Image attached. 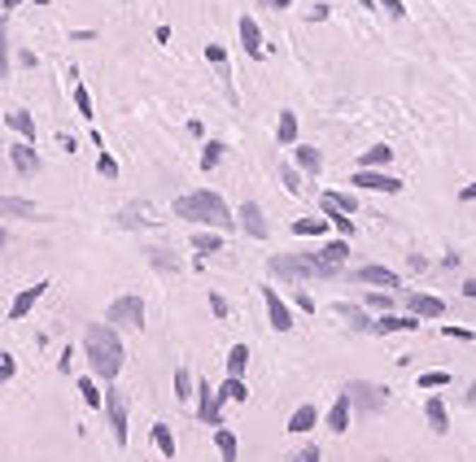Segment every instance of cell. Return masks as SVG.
Wrapping results in <instances>:
<instances>
[{"instance_id": "obj_1", "label": "cell", "mask_w": 476, "mask_h": 462, "mask_svg": "<svg viewBox=\"0 0 476 462\" xmlns=\"http://www.w3.org/2000/svg\"><path fill=\"white\" fill-rule=\"evenodd\" d=\"M170 214L184 218V223H192V227H206V231H232L236 227V214L228 210V201H223L219 192H210V188H197V192L175 196Z\"/></svg>"}, {"instance_id": "obj_2", "label": "cell", "mask_w": 476, "mask_h": 462, "mask_svg": "<svg viewBox=\"0 0 476 462\" xmlns=\"http://www.w3.org/2000/svg\"><path fill=\"white\" fill-rule=\"evenodd\" d=\"M83 353H88V367H92V375L96 379H118V371H122V340H118V327H110V323H88V331H83Z\"/></svg>"}, {"instance_id": "obj_3", "label": "cell", "mask_w": 476, "mask_h": 462, "mask_svg": "<svg viewBox=\"0 0 476 462\" xmlns=\"http://www.w3.org/2000/svg\"><path fill=\"white\" fill-rule=\"evenodd\" d=\"M267 275L280 279V284H306V279H319L310 253H271V258H267Z\"/></svg>"}, {"instance_id": "obj_4", "label": "cell", "mask_w": 476, "mask_h": 462, "mask_svg": "<svg viewBox=\"0 0 476 462\" xmlns=\"http://www.w3.org/2000/svg\"><path fill=\"white\" fill-rule=\"evenodd\" d=\"M341 393L349 397L354 415H381V410L389 405V389L385 384H371V379H349Z\"/></svg>"}, {"instance_id": "obj_5", "label": "cell", "mask_w": 476, "mask_h": 462, "mask_svg": "<svg viewBox=\"0 0 476 462\" xmlns=\"http://www.w3.org/2000/svg\"><path fill=\"white\" fill-rule=\"evenodd\" d=\"M310 258H315V275H319V279H341V271H345V262H349V240L332 236L328 244H319Z\"/></svg>"}, {"instance_id": "obj_6", "label": "cell", "mask_w": 476, "mask_h": 462, "mask_svg": "<svg viewBox=\"0 0 476 462\" xmlns=\"http://www.w3.org/2000/svg\"><path fill=\"white\" fill-rule=\"evenodd\" d=\"M101 410H105V419H110L114 445L122 449V445H127V393H118L114 384H110V389H105V401H101Z\"/></svg>"}, {"instance_id": "obj_7", "label": "cell", "mask_w": 476, "mask_h": 462, "mask_svg": "<svg viewBox=\"0 0 476 462\" xmlns=\"http://www.w3.org/2000/svg\"><path fill=\"white\" fill-rule=\"evenodd\" d=\"M397 301H402V310H407L411 319H446V301L433 297V292L402 288V292H397Z\"/></svg>"}, {"instance_id": "obj_8", "label": "cell", "mask_w": 476, "mask_h": 462, "mask_svg": "<svg viewBox=\"0 0 476 462\" xmlns=\"http://www.w3.org/2000/svg\"><path fill=\"white\" fill-rule=\"evenodd\" d=\"M105 323L110 327H132V331H140L144 327V301L140 297H118V301H110Z\"/></svg>"}, {"instance_id": "obj_9", "label": "cell", "mask_w": 476, "mask_h": 462, "mask_svg": "<svg viewBox=\"0 0 476 462\" xmlns=\"http://www.w3.org/2000/svg\"><path fill=\"white\" fill-rule=\"evenodd\" d=\"M349 188H354V192H385V196H397V192H402V179H397V174H385V170H354V174H349Z\"/></svg>"}, {"instance_id": "obj_10", "label": "cell", "mask_w": 476, "mask_h": 462, "mask_svg": "<svg viewBox=\"0 0 476 462\" xmlns=\"http://www.w3.org/2000/svg\"><path fill=\"white\" fill-rule=\"evenodd\" d=\"M349 279H354V284H371V288H381V292H402V275L389 271V266H381V262H367L359 271H349Z\"/></svg>"}, {"instance_id": "obj_11", "label": "cell", "mask_w": 476, "mask_h": 462, "mask_svg": "<svg viewBox=\"0 0 476 462\" xmlns=\"http://www.w3.org/2000/svg\"><path fill=\"white\" fill-rule=\"evenodd\" d=\"M262 305H267L271 331H293V310H289V301L280 297V288H271V279L262 284Z\"/></svg>"}, {"instance_id": "obj_12", "label": "cell", "mask_w": 476, "mask_h": 462, "mask_svg": "<svg viewBox=\"0 0 476 462\" xmlns=\"http://www.w3.org/2000/svg\"><path fill=\"white\" fill-rule=\"evenodd\" d=\"M236 227L245 231V236H254V240H267V236H271L267 214H262V205H258V201H240V210H236Z\"/></svg>"}, {"instance_id": "obj_13", "label": "cell", "mask_w": 476, "mask_h": 462, "mask_svg": "<svg viewBox=\"0 0 476 462\" xmlns=\"http://www.w3.org/2000/svg\"><path fill=\"white\" fill-rule=\"evenodd\" d=\"M332 314H337L349 331H363V336H371V331H376V314H367L363 305H354V301H337Z\"/></svg>"}, {"instance_id": "obj_14", "label": "cell", "mask_w": 476, "mask_h": 462, "mask_svg": "<svg viewBox=\"0 0 476 462\" xmlns=\"http://www.w3.org/2000/svg\"><path fill=\"white\" fill-rule=\"evenodd\" d=\"M236 35H240V48H245V57H249V61H262V57H267L262 31H258V22L249 18V13H240V22H236Z\"/></svg>"}, {"instance_id": "obj_15", "label": "cell", "mask_w": 476, "mask_h": 462, "mask_svg": "<svg viewBox=\"0 0 476 462\" xmlns=\"http://www.w3.org/2000/svg\"><path fill=\"white\" fill-rule=\"evenodd\" d=\"M349 423H354V405H349V397H345V393H337V401L328 405V415H323V427L337 432V436H345V432H349Z\"/></svg>"}, {"instance_id": "obj_16", "label": "cell", "mask_w": 476, "mask_h": 462, "mask_svg": "<svg viewBox=\"0 0 476 462\" xmlns=\"http://www.w3.org/2000/svg\"><path fill=\"white\" fill-rule=\"evenodd\" d=\"M397 331H419V319H411L407 310L402 314H397V310L376 314V331H371V336H397Z\"/></svg>"}, {"instance_id": "obj_17", "label": "cell", "mask_w": 476, "mask_h": 462, "mask_svg": "<svg viewBox=\"0 0 476 462\" xmlns=\"http://www.w3.org/2000/svg\"><path fill=\"white\" fill-rule=\"evenodd\" d=\"M319 423H323L319 405H315V401H302V405H297L293 415H289V427H284V432H293V436H306V432H315Z\"/></svg>"}, {"instance_id": "obj_18", "label": "cell", "mask_w": 476, "mask_h": 462, "mask_svg": "<svg viewBox=\"0 0 476 462\" xmlns=\"http://www.w3.org/2000/svg\"><path fill=\"white\" fill-rule=\"evenodd\" d=\"M293 166L302 170L306 179H319L323 174V153L315 144H293Z\"/></svg>"}, {"instance_id": "obj_19", "label": "cell", "mask_w": 476, "mask_h": 462, "mask_svg": "<svg viewBox=\"0 0 476 462\" xmlns=\"http://www.w3.org/2000/svg\"><path fill=\"white\" fill-rule=\"evenodd\" d=\"M44 292H48V279H40V284H31V288H22V292L13 297V305H9V319H13V323H18V319H27Z\"/></svg>"}, {"instance_id": "obj_20", "label": "cell", "mask_w": 476, "mask_h": 462, "mask_svg": "<svg viewBox=\"0 0 476 462\" xmlns=\"http://www.w3.org/2000/svg\"><path fill=\"white\" fill-rule=\"evenodd\" d=\"M9 162H13V170H18V174H27V179H31V174H40V153H35V144H22V140H18V144H9Z\"/></svg>"}, {"instance_id": "obj_21", "label": "cell", "mask_w": 476, "mask_h": 462, "mask_svg": "<svg viewBox=\"0 0 476 462\" xmlns=\"http://www.w3.org/2000/svg\"><path fill=\"white\" fill-rule=\"evenodd\" d=\"M275 144H280V148L302 144V126H297V114L293 109H280V118H275Z\"/></svg>"}, {"instance_id": "obj_22", "label": "cell", "mask_w": 476, "mask_h": 462, "mask_svg": "<svg viewBox=\"0 0 476 462\" xmlns=\"http://www.w3.org/2000/svg\"><path fill=\"white\" fill-rule=\"evenodd\" d=\"M424 419H429V432H437V436H446V432H450V405H446V397H441V393L424 401Z\"/></svg>"}, {"instance_id": "obj_23", "label": "cell", "mask_w": 476, "mask_h": 462, "mask_svg": "<svg viewBox=\"0 0 476 462\" xmlns=\"http://www.w3.org/2000/svg\"><path fill=\"white\" fill-rule=\"evenodd\" d=\"M319 210H323V218H328V227L337 231L341 240H349V236H354V218H349V214H341V210H337V205H332L328 196H319Z\"/></svg>"}, {"instance_id": "obj_24", "label": "cell", "mask_w": 476, "mask_h": 462, "mask_svg": "<svg viewBox=\"0 0 476 462\" xmlns=\"http://www.w3.org/2000/svg\"><path fill=\"white\" fill-rule=\"evenodd\" d=\"M5 122H9V131H13L22 144H35V118H31L27 109H9Z\"/></svg>"}, {"instance_id": "obj_25", "label": "cell", "mask_w": 476, "mask_h": 462, "mask_svg": "<svg viewBox=\"0 0 476 462\" xmlns=\"http://www.w3.org/2000/svg\"><path fill=\"white\" fill-rule=\"evenodd\" d=\"M0 214L5 218H40V205L27 196H0Z\"/></svg>"}, {"instance_id": "obj_26", "label": "cell", "mask_w": 476, "mask_h": 462, "mask_svg": "<svg viewBox=\"0 0 476 462\" xmlns=\"http://www.w3.org/2000/svg\"><path fill=\"white\" fill-rule=\"evenodd\" d=\"M389 162H393V148H389V144H371V148H363L359 170H385Z\"/></svg>"}, {"instance_id": "obj_27", "label": "cell", "mask_w": 476, "mask_h": 462, "mask_svg": "<svg viewBox=\"0 0 476 462\" xmlns=\"http://www.w3.org/2000/svg\"><path fill=\"white\" fill-rule=\"evenodd\" d=\"M214 449H219V458H223V462H236V454H240L236 432H232V427H214Z\"/></svg>"}, {"instance_id": "obj_28", "label": "cell", "mask_w": 476, "mask_h": 462, "mask_svg": "<svg viewBox=\"0 0 476 462\" xmlns=\"http://www.w3.org/2000/svg\"><path fill=\"white\" fill-rule=\"evenodd\" d=\"M214 397H219V405H228V401L240 405V401H249V389H245V379H232V375H228V379L214 389Z\"/></svg>"}, {"instance_id": "obj_29", "label": "cell", "mask_w": 476, "mask_h": 462, "mask_svg": "<svg viewBox=\"0 0 476 462\" xmlns=\"http://www.w3.org/2000/svg\"><path fill=\"white\" fill-rule=\"evenodd\" d=\"M192 249L202 253V258H210V253H219V249H223V231H206V227H197V231H192Z\"/></svg>"}, {"instance_id": "obj_30", "label": "cell", "mask_w": 476, "mask_h": 462, "mask_svg": "<svg viewBox=\"0 0 476 462\" xmlns=\"http://www.w3.org/2000/svg\"><path fill=\"white\" fill-rule=\"evenodd\" d=\"M192 397H197V379H192V371H188V367H180V371H175V401L188 405Z\"/></svg>"}, {"instance_id": "obj_31", "label": "cell", "mask_w": 476, "mask_h": 462, "mask_svg": "<svg viewBox=\"0 0 476 462\" xmlns=\"http://www.w3.org/2000/svg\"><path fill=\"white\" fill-rule=\"evenodd\" d=\"M393 301H397L393 292H381V288H376V292H363V310H367V314H389Z\"/></svg>"}, {"instance_id": "obj_32", "label": "cell", "mask_w": 476, "mask_h": 462, "mask_svg": "<svg viewBox=\"0 0 476 462\" xmlns=\"http://www.w3.org/2000/svg\"><path fill=\"white\" fill-rule=\"evenodd\" d=\"M280 184H284V192H293V196H302V192H306V174L297 170L293 162H284V166H280Z\"/></svg>"}, {"instance_id": "obj_33", "label": "cell", "mask_w": 476, "mask_h": 462, "mask_svg": "<svg viewBox=\"0 0 476 462\" xmlns=\"http://www.w3.org/2000/svg\"><path fill=\"white\" fill-rule=\"evenodd\" d=\"M245 367H249V345H232L228 349V375L245 379Z\"/></svg>"}, {"instance_id": "obj_34", "label": "cell", "mask_w": 476, "mask_h": 462, "mask_svg": "<svg viewBox=\"0 0 476 462\" xmlns=\"http://www.w3.org/2000/svg\"><path fill=\"white\" fill-rule=\"evenodd\" d=\"M323 231H332L328 227V218H293V236H323Z\"/></svg>"}, {"instance_id": "obj_35", "label": "cell", "mask_w": 476, "mask_h": 462, "mask_svg": "<svg viewBox=\"0 0 476 462\" xmlns=\"http://www.w3.org/2000/svg\"><path fill=\"white\" fill-rule=\"evenodd\" d=\"M153 445H158L162 458H175V432H170V423H153Z\"/></svg>"}, {"instance_id": "obj_36", "label": "cell", "mask_w": 476, "mask_h": 462, "mask_svg": "<svg viewBox=\"0 0 476 462\" xmlns=\"http://www.w3.org/2000/svg\"><path fill=\"white\" fill-rule=\"evenodd\" d=\"M223 153H228V144H223V140H206V148H202V170H214L223 162Z\"/></svg>"}, {"instance_id": "obj_37", "label": "cell", "mask_w": 476, "mask_h": 462, "mask_svg": "<svg viewBox=\"0 0 476 462\" xmlns=\"http://www.w3.org/2000/svg\"><path fill=\"white\" fill-rule=\"evenodd\" d=\"M415 384H419L424 393H433V389H450V371H424Z\"/></svg>"}, {"instance_id": "obj_38", "label": "cell", "mask_w": 476, "mask_h": 462, "mask_svg": "<svg viewBox=\"0 0 476 462\" xmlns=\"http://www.w3.org/2000/svg\"><path fill=\"white\" fill-rule=\"evenodd\" d=\"M74 109H79V118H96V109H92V92L83 88V83H74Z\"/></svg>"}, {"instance_id": "obj_39", "label": "cell", "mask_w": 476, "mask_h": 462, "mask_svg": "<svg viewBox=\"0 0 476 462\" xmlns=\"http://www.w3.org/2000/svg\"><path fill=\"white\" fill-rule=\"evenodd\" d=\"M206 61H210V66H219L223 79H232V74H228V48H223V44H206Z\"/></svg>"}, {"instance_id": "obj_40", "label": "cell", "mask_w": 476, "mask_h": 462, "mask_svg": "<svg viewBox=\"0 0 476 462\" xmlns=\"http://www.w3.org/2000/svg\"><path fill=\"white\" fill-rule=\"evenodd\" d=\"M323 196H328L341 214H354V210H359V192H323Z\"/></svg>"}, {"instance_id": "obj_41", "label": "cell", "mask_w": 476, "mask_h": 462, "mask_svg": "<svg viewBox=\"0 0 476 462\" xmlns=\"http://www.w3.org/2000/svg\"><path fill=\"white\" fill-rule=\"evenodd\" d=\"M0 79H9V22L0 18Z\"/></svg>"}, {"instance_id": "obj_42", "label": "cell", "mask_w": 476, "mask_h": 462, "mask_svg": "<svg viewBox=\"0 0 476 462\" xmlns=\"http://www.w3.org/2000/svg\"><path fill=\"white\" fill-rule=\"evenodd\" d=\"M79 397H83L88 405H101V401H105V393L96 389V379H92V375H83V379H79Z\"/></svg>"}, {"instance_id": "obj_43", "label": "cell", "mask_w": 476, "mask_h": 462, "mask_svg": "<svg viewBox=\"0 0 476 462\" xmlns=\"http://www.w3.org/2000/svg\"><path fill=\"white\" fill-rule=\"evenodd\" d=\"M289 462H323V449H319L315 441H306L302 449H293V454H289Z\"/></svg>"}, {"instance_id": "obj_44", "label": "cell", "mask_w": 476, "mask_h": 462, "mask_svg": "<svg viewBox=\"0 0 476 462\" xmlns=\"http://www.w3.org/2000/svg\"><path fill=\"white\" fill-rule=\"evenodd\" d=\"M144 214H149V210H144V205H127V210H122V214H118V227H140V223H149Z\"/></svg>"}, {"instance_id": "obj_45", "label": "cell", "mask_w": 476, "mask_h": 462, "mask_svg": "<svg viewBox=\"0 0 476 462\" xmlns=\"http://www.w3.org/2000/svg\"><path fill=\"white\" fill-rule=\"evenodd\" d=\"M441 336H450V340H463V345H472V340H476V331H472V327H459V323H446V327H441Z\"/></svg>"}, {"instance_id": "obj_46", "label": "cell", "mask_w": 476, "mask_h": 462, "mask_svg": "<svg viewBox=\"0 0 476 462\" xmlns=\"http://www.w3.org/2000/svg\"><path fill=\"white\" fill-rule=\"evenodd\" d=\"M149 258H153V266H158V271H175V266H180V262L170 258V249H149Z\"/></svg>"}, {"instance_id": "obj_47", "label": "cell", "mask_w": 476, "mask_h": 462, "mask_svg": "<svg viewBox=\"0 0 476 462\" xmlns=\"http://www.w3.org/2000/svg\"><path fill=\"white\" fill-rule=\"evenodd\" d=\"M96 170H101L105 179H118V162L110 158V153H101V158H96Z\"/></svg>"}, {"instance_id": "obj_48", "label": "cell", "mask_w": 476, "mask_h": 462, "mask_svg": "<svg viewBox=\"0 0 476 462\" xmlns=\"http://www.w3.org/2000/svg\"><path fill=\"white\" fill-rule=\"evenodd\" d=\"M293 305H297V310H306V314H315V297H310L306 288H297V292H293Z\"/></svg>"}, {"instance_id": "obj_49", "label": "cell", "mask_w": 476, "mask_h": 462, "mask_svg": "<svg viewBox=\"0 0 476 462\" xmlns=\"http://www.w3.org/2000/svg\"><path fill=\"white\" fill-rule=\"evenodd\" d=\"M381 9H385L389 18H407V5H402V0H381Z\"/></svg>"}, {"instance_id": "obj_50", "label": "cell", "mask_w": 476, "mask_h": 462, "mask_svg": "<svg viewBox=\"0 0 476 462\" xmlns=\"http://www.w3.org/2000/svg\"><path fill=\"white\" fill-rule=\"evenodd\" d=\"M13 375H18V362H13V357H5V362H0V389H5Z\"/></svg>"}, {"instance_id": "obj_51", "label": "cell", "mask_w": 476, "mask_h": 462, "mask_svg": "<svg viewBox=\"0 0 476 462\" xmlns=\"http://www.w3.org/2000/svg\"><path fill=\"white\" fill-rule=\"evenodd\" d=\"M210 310H214V319H228V301H223L219 292H210Z\"/></svg>"}, {"instance_id": "obj_52", "label": "cell", "mask_w": 476, "mask_h": 462, "mask_svg": "<svg viewBox=\"0 0 476 462\" xmlns=\"http://www.w3.org/2000/svg\"><path fill=\"white\" fill-rule=\"evenodd\" d=\"M262 9H293V0H258Z\"/></svg>"}, {"instance_id": "obj_53", "label": "cell", "mask_w": 476, "mask_h": 462, "mask_svg": "<svg viewBox=\"0 0 476 462\" xmlns=\"http://www.w3.org/2000/svg\"><path fill=\"white\" fill-rule=\"evenodd\" d=\"M407 262H411V271H424V266H429V258H424V253H411Z\"/></svg>"}, {"instance_id": "obj_54", "label": "cell", "mask_w": 476, "mask_h": 462, "mask_svg": "<svg viewBox=\"0 0 476 462\" xmlns=\"http://www.w3.org/2000/svg\"><path fill=\"white\" fill-rule=\"evenodd\" d=\"M57 144H62L66 153H79V144H74V136H57Z\"/></svg>"}, {"instance_id": "obj_55", "label": "cell", "mask_w": 476, "mask_h": 462, "mask_svg": "<svg viewBox=\"0 0 476 462\" xmlns=\"http://www.w3.org/2000/svg\"><path fill=\"white\" fill-rule=\"evenodd\" d=\"M459 201H463V205H472V201H476V184H468V188L459 192Z\"/></svg>"}, {"instance_id": "obj_56", "label": "cell", "mask_w": 476, "mask_h": 462, "mask_svg": "<svg viewBox=\"0 0 476 462\" xmlns=\"http://www.w3.org/2000/svg\"><path fill=\"white\" fill-rule=\"evenodd\" d=\"M463 297H468V301H476V279H463Z\"/></svg>"}, {"instance_id": "obj_57", "label": "cell", "mask_w": 476, "mask_h": 462, "mask_svg": "<svg viewBox=\"0 0 476 462\" xmlns=\"http://www.w3.org/2000/svg\"><path fill=\"white\" fill-rule=\"evenodd\" d=\"M359 5H363V9H376V0H359Z\"/></svg>"}, {"instance_id": "obj_58", "label": "cell", "mask_w": 476, "mask_h": 462, "mask_svg": "<svg viewBox=\"0 0 476 462\" xmlns=\"http://www.w3.org/2000/svg\"><path fill=\"white\" fill-rule=\"evenodd\" d=\"M18 5H22V0H5V9H18Z\"/></svg>"}, {"instance_id": "obj_59", "label": "cell", "mask_w": 476, "mask_h": 462, "mask_svg": "<svg viewBox=\"0 0 476 462\" xmlns=\"http://www.w3.org/2000/svg\"><path fill=\"white\" fill-rule=\"evenodd\" d=\"M0 249H5V227H0Z\"/></svg>"}, {"instance_id": "obj_60", "label": "cell", "mask_w": 476, "mask_h": 462, "mask_svg": "<svg viewBox=\"0 0 476 462\" xmlns=\"http://www.w3.org/2000/svg\"><path fill=\"white\" fill-rule=\"evenodd\" d=\"M35 5H48V0H35Z\"/></svg>"}]
</instances>
